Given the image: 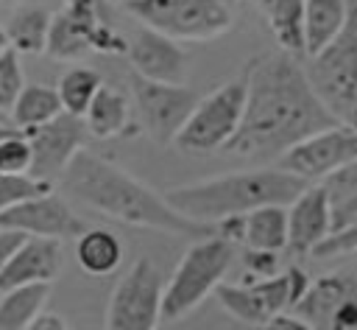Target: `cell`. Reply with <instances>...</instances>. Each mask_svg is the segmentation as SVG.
Masks as SVG:
<instances>
[{
    "mask_svg": "<svg viewBox=\"0 0 357 330\" xmlns=\"http://www.w3.org/2000/svg\"><path fill=\"white\" fill-rule=\"evenodd\" d=\"M243 73L245 106L240 126L223 151L254 162H276L310 134L337 126L310 89L296 56L282 50L262 53L251 59Z\"/></svg>",
    "mask_w": 357,
    "mask_h": 330,
    "instance_id": "obj_1",
    "label": "cell"
},
{
    "mask_svg": "<svg viewBox=\"0 0 357 330\" xmlns=\"http://www.w3.org/2000/svg\"><path fill=\"white\" fill-rule=\"evenodd\" d=\"M61 185L70 196H75L86 207L123 224L148 227L190 241H204L218 235L212 224H201L178 215L173 207H167L162 193L151 190L148 185L117 168L114 162L84 148L73 157V162L61 173Z\"/></svg>",
    "mask_w": 357,
    "mask_h": 330,
    "instance_id": "obj_2",
    "label": "cell"
},
{
    "mask_svg": "<svg viewBox=\"0 0 357 330\" xmlns=\"http://www.w3.org/2000/svg\"><path fill=\"white\" fill-rule=\"evenodd\" d=\"M304 187L307 182L273 165V168L234 171L215 179L170 187L162 193V199L178 215L215 227L223 218L245 215L259 207H287Z\"/></svg>",
    "mask_w": 357,
    "mask_h": 330,
    "instance_id": "obj_3",
    "label": "cell"
},
{
    "mask_svg": "<svg viewBox=\"0 0 357 330\" xmlns=\"http://www.w3.org/2000/svg\"><path fill=\"white\" fill-rule=\"evenodd\" d=\"M304 76L321 106L337 126L357 131V6L349 0V17L340 34L315 56H307Z\"/></svg>",
    "mask_w": 357,
    "mask_h": 330,
    "instance_id": "obj_4",
    "label": "cell"
},
{
    "mask_svg": "<svg viewBox=\"0 0 357 330\" xmlns=\"http://www.w3.org/2000/svg\"><path fill=\"white\" fill-rule=\"evenodd\" d=\"M234 249L237 246H231L220 235L195 241L162 288V319H181L195 310L209 294H215L229 266L234 263Z\"/></svg>",
    "mask_w": 357,
    "mask_h": 330,
    "instance_id": "obj_5",
    "label": "cell"
},
{
    "mask_svg": "<svg viewBox=\"0 0 357 330\" xmlns=\"http://www.w3.org/2000/svg\"><path fill=\"white\" fill-rule=\"evenodd\" d=\"M123 6L142 28L173 42H209L231 28L226 0H128Z\"/></svg>",
    "mask_w": 357,
    "mask_h": 330,
    "instance_id": "obj_6",
    "label": "cell"
},
{
    "mask_svg": "<svg viewBox=\"0 0 357 330\" xmlns=\"http://www.w3.org/2000/svg\"><path fill=\"white\" fill-rule=\"evenodd\" d=\"M307 285H310V277L304 274V268L290 266L268 280H251L245 285L220 282L215 288V296L226 313L259 330L271 319L293 310L296 302L304 296Z\"/></svg>",
    "mask_w": 357,
    "mask_h": 330,
    "instance_id": "obj_7",
    "label": "cell"
},
{
    "mask_svg": "<svg viewBox=\"0 0 357 330\" xmlns=\"http://www.w3.org/2000/svg\"><path fill=\"white\" fill-rule=\"evenodd\" d=\"M245 106V73L218 87L206 98H198L181 131L173 137V145L184 154H212L229 145L234 137Z\"/></svg>",
    "mask_w": 357,
    "mask_h": 330,
    "instance_id": "obj_8",
    "label": "cell"
},
{
    "mask_svg": "<svg viewBox=\"0 0 357 330\" xmlns=\"http://www.w3.org/2000/svg\"><path fill=\"white\" fill-rule=\"evenodd\" d=\"M128 39H123L112 22L106 3L75 0L50 17L45 50L56 59H78L89 50L98 53H126Z\"/></svg>",
    "mask_w": 357,
    "mask_h": 330,
    "instance_id": "obj_9",
    "label": "cell"
},
{
    "mask_svg": "<svg viewBox=\"0 0 357 330\" xmlns=\"http://www.w3.org/2000/svg\"><path fill=\"white\" fill-rule=\"evenodd\" d=\"M162 274L148 260L139 257L114 285L106 330H156L162 319Z\"/></svg>",
    "mask_w": 357,
    "mask_h": 330,
    "instance_id": "obj_10",
    "label": "cell"
},
{
    "mask_svg": "<svg viewBox=\"0 0 357 330\" xmlns=\"http://www.w3.org/2000/svg\"><path fill=\"white\" fill-rule=\"evenodd\" d=\"M290 313L312 330H357V268H337L310 280Z\"/></svg>",
    "mask_w": 357,
    "mask_h": 330,
    "instance_id": "obj_11",
    "label": "cell"
},
{
    "mask_svg": "<svg viewBox=\"0 0 357 330\" xmlns=\"http://www.w3.org/2000/svg\"><path fill=\"white\" fill-rule=\"evenodd\" d=\"M357 159V131L349 126H332L318 134H310L307 140L296 143L290 151H284L276 159V168L307 182L318 185L337 168Z\"/></svg>",
    "mask_w": 357,
    "mask_h": 330,
    "instance_id": "obj_12",
    "label": "cell"
},
{
    "mask_svg": "<svg viewBox=\"0 0 357 330\" xmlns=\"http://www.w3.org/2000/svg\"><path fill=\"white\" fill-rule=\"evenodd\" d=\"M131 95H134V106L139 112L142 129L156 143H173V137L181 131V126L187 123L190 112L198 103L195 89L184 84L145 81L134 73H131Z\"/></svg>",
    "mask_w": 357,
    "mask_h": 330,
    "instance_id": "obj_13",
    "label": "cell"
},
{
    "mask_svg": "<svg viewBox=\"0 0 357 330\" xmlns=\"http://www.w3.org/2000/svg\"><path fill=\"white\" fill-rule=\"evenodd\" d=\"M31 148V168L28 176L42 179V182H56V176H61L67 171V165L73 162V157L84 148L86 140V129L81 117L73 115H56L50 123L36 126L31 131H22Z\"/></svg>",
    "mask_w": 357,
    "mask_h": 330,
    "instance_id": "obj_14",
    "label": "cell"
},
{
    "mask_svg": "<svg viewBox=\"0 0 357 330\" xmlns=\"http://www.w3.org/2000/svg\"><path fill=\"white\" fill-rule=\"evenodd\" d=\"M0 229H14L25 238L70 241V238H78L86 229V224L75 215V210L61 196L45 193L0 213Z\"/></svg>",
    "mask_w": 357,
    "mask_h": 330,
    "instance_id": "obj_15",
    "label": "cell"
},
{
    "mask_svg": "<svg viewBox=\"0 0 357 330\" xmlns=\"http://www.w3.org/2000/svg\"><path fill=\"white\" fill-rule=\"evenodd\" d=\"M126 56L131 62L134 76L145 81H159V84H181L187 73V56L178 48V42L153 34L148 28H139L128 45Z\"/></svg>",
    "mask_w": 357,
    "mask_h": 330,
    "instance_id": "obj_16",
    "label": "cell"
},
{
    "mask_svg": "<svg viewBox=\"0 0 357 330\" xmlns=\"http://www.w3.org/2000/svg\"><path fill=\"white\" fill-rule=\"evenodd\" d=\"M61 241L47 238H25L22 246L11 254V260L0 271V294L22 288V285H50L61 271Z\"/></svg>",
    "mask_w": 357,
    "mask_h": 330,
    "instance_id": "obj_17",
    "label": "cell"
},
{
    "mask_svg": "<svg viewBox=\"0 0 357 330\" xmlns=\"http://www.w3.org/2000/svg\"><path fill=\"white\" fill-rule=\"evenodd\" d=\"M287 246L293 254H312V249L329 238L332 221L321 185H307L287 207Z\"/></svg>",
    "mask_w": 357,
    "mask_h": 330,
    "instance_id": "obj_18",
    "label": "cell"
},
{
    "mask_svg": "<svg viewBox=\"0 0 357 330\" xmlns=\"http://www.w3.org/2000/svg\"><path fill=\"white\" fill-rule=\"evenodd\" d=\"M349 0H304L301 3V53L315 56L346 25Z\"/></svg>",
    "mask_w": 357,
    "mask_h": 330,
    "instance_id": "obj_19",
    "label": "cell"
},
{
    "mask_svg": "<svg viewBox=\"0 0 357 330\" xmlns=\"http://www.w3.org/2000/svg\"><path fill=\"white\" fill-rule=\"evenodd\" d=\"M84 129L86 134L98 137V140H109V137H120L128 123H131V106L128 98L114 89V87H100L98 95L92 98L89 109L84 112Z\"/></svg>",
    "mask_w": 357,
    "mask_h": 330,
    "instance_id": "obj_20",
    "label": "cell"
},
{
    "mask_svg": "<svg viewBox=\"0 0 357 330\" xmlns=\"http://www.w3.org/2000/svg\"><path fill=\"white\" fill-rule=\"evenodd\" d=\"M75 260L86 274L106 277V274L117 271V266L123 263V243L109 229H100V227L89 229L86 227L75 238Z\"/></svg>",
    "mask_w": 357,
    "mask_h": 330,
    "instance_id": "obj_21",
    "label": "cell"
},
{
    "mask_svg": "<svg viewBox=\"0 0 357 330\" xmlns=\"http://www.w3.org/2000/svg\"><path fill=\"white\" fill-rule=\"evenodd\" d=\"M245 249L257 252H282L287 246V213L284 207H259L243 215V241Z\"/></svg>",
    "mask_w": 357,
    "mask_h": 330,
    "instance_id": "obj_22",
    "label": "cell"
},
{
    "mask_svg": "<svg viewBox=\"0 0 357 330\" xmlns=\"http://www.w3.org/2000/svg\"><path fill=\"white\" fill-rule=\"evenodd\" d=\"M56 115H61V103L53 87L47 84H25L20 98L14 101L8 112V123L17 131H31L36 126L50 123Z\"/></svg>",
    "mask_w": 357,
    "mask_h": 330,
    "instance_id": "obj_23",
    "label": "cell"
},
{
    "mask_svg": "<svg viewBox=\"0 0 357 330\" xmlns=\"http://www.w3.org/2000/svg\"><path fill=\"white\" fill-rule=\"evenodd\" d=\"M318 185H321V190L326 196L332 232H337L346 224H351L357 218V159L343 165V168H337L335 173H329Z\"/></svg>",
    "mask_w": 357,
    "mask_h": 330,
    "instance_id": "obj_24",
    "label": "cell"
},
{
    "mask_svg": "<svg viewBox=\"0 0 357 330\" xmlns=\"http://www.w3.org/2000/svg\"><path fill=\"white\" fill-rule=\"evenodd\" d=\"M50 11L42 6H25L17 8L8 17V25L3 28L8 36V48L14 53H45L47 31H50Z\"/></svg>",
    "mask_w": 357,
    "mask_h": 330,
    "instance_id": "obj_25",
    "label": "cell"
},
{
    "mask_svg": "<svg viewBox=\"0 0 357 330\" xmlns=\"http://www.w3.org/2000/svg\"><path fill=\"white\" fill-rule=\"evenodd\" d=\"M50 296V285H22L0 294V330H28L39 313H45V302Z\"/></svg>",
    "mask_w": 357,
    "mask_h": 330,
    "instance_id": "obj_26",
    "label": "cell"
},
{
    "mask_svg": "<svg viewBox=\"0 0 357 330\" xmlns=\"http://www.w3.org/2000/svg\"><path fill=\"white\" fill-rule=\"evenodd\" d=\"M301 3L304 0H254L287 56L301 53Z\"/></svg>",
    "mask_w": 357,
    "mask_h": 330,
    "instance_id": "obj_27",
    "label": "cell"
},
{
    "mask_svg": "<svg viewBox=\"0 0 357 330\" xmlns=\"http://www.w3.org/2000/svg\"><path fill=\"white\" fill-rule=\"evenodd\" d=\"M100 87H103V81H100V73L98 70L84 67V64H75V67H70L59 78V84L53 89L59 95V103H61V112L64 115L84 117V112L89 109V103H92V98L98 95Z\"/></svg>",
    "mask_w": 357,
    "mask_h": 330,
    "instance_id": "obj_28",
    "label": "cell"
},
{
    "mask_svg": "<svg viewBox=\"0 0 357 330\" xmlns=\"http://www.w3.org/2000/svg\"><path fill=\"white\" fill-rule=\"evenodd\" d=\"M53 193L50 182L33 179L28 173H0V213H6L14 204H22L28 199Z\"/></svg>",
    "mask_w": 357,
    "mask_h": 330,
    "instance_id": "obj_29",
    "label": "cell"
},
{
    "mask_svg": "<svg viewBox=\"0 0 357 330\" xmlns=\"http://www.w3.org/2000/svg\"><path fill=\"white\" fill-rule=\"evenodd\" d=\"M25 87V78H22V64H20V53H14L11 48L0 56V112L8 117L14 101L20 98Z\"/></svg>",
    "mask_w": 357,
    "mask_h": 330,
    "instance_id": "obj_30",
    "label": "cell"
},
{
    "mask_svg": "<svg viewBox=\"0 0 357 330\" xmlns=\"http://www.w3.org/2000/svg\"><path fill=\"white\" fill-rule=\"evenodd\" d=\"M31 168V148L22 131L8 134L0 140V173H28Z\"/></svg>",
    "mask_w": 357,
    "mask_h": 330,
    "instance_id": "obj_31",
    "label": "cell"
},
{
    "mask_svg": "<svg viewBox=\"0 0 357 330\" xmlns=\"http://www.w3.org/2000/svg\"><path fill=\"white\" fill-rule=\"evenodd\" d=\"M354 252H357V218L346 224L343 229L332 232L326 241H321L312 249L315 257H340V254H354Z\"/></svg>",
    "mask_w": 357,
    "mask_h": 330,
    "instance_id": "obj_32",
    "label": "cell"
},
{
    "mask_svg": "<svg viewBox=\"0 0 357 330\" xmlns=\"http://www.w3.org/2000/svg\"><path fill=\"white\" fill-rule=\"evenodd\" d=\"M243 263L245 271L257 280H268L273 274H279V254L276 252H257V249H245L243 252Z\"/></svg>",
    "mask_w": 357,
    "mask_h": 330,
    "instance_id": "obj_33",
    "label": "cell"
},
{
    "mask_svg": "<svg viewBox=\"0 0 357 330\" xmlns=\"http://www.w3.org/2000/svg\"><path fill=\"white\" fill-rule=\"evenodd\" d=\"M22 241H25V235H20L14 229H0V271L11 260V254L22 246Z\"/></svg>",
    "mask_w": 357,
    "mask_h": 330,
    "instance_id": "obj_34",
    "label": "cell"
},
{
    "mask_svg": "<svg viewBox=\"0 0 357 330\" xmlns=\"http://www.w3.org/2000/svg\"><path fill=\"white\" fill-rule=\"evenodd\" d=\"M259 330H312V327L307 322H301L298 316H293V313H282V316L271 319L268 324H262Z\"/></svg>",
    "mask_w": 357,
    "mask_h": 330,
    "instance_id": "obj_35",
    "label": "cell"
},
{
    "mask_svg": "<svg viewBox=\"0 0 357 330\" xmlns=\"http://www.w3.org/2000/svg\"><path fill=\"white\" fill-rule=\"evenodd\" d=\"M28 330H70L59 313H39Z\"/></svg>",
    "mask_w": 357,
    "mask_h": 330,
    "instance_id": "obj_36",
    "label": "cell"
},
{
    "mask_svg": "<svg viewBox=\"0 0 357 330\" xmlns=\"http://www.w3.org/2000/svg\"><path fill=\"white\" fill-rule=\"evenodd\" d=\"M14 131H17V129H14L11 123H0V140H6V137L14 134Z\"/></svg>",
    "mask_w": 357,
    "mask_h": 330,
    "instance_id": "obj_37",
    "label": "cell"
},
{
    "mask_svg": "<svg viewBox=\"0 0 357 330\" xmlns=\"http://www.w3.org/2000/svg\"><path fill=\"white\" fill-rule=\"evenodd\" d=\"M6 50H8V36H6V31L0 28V56H3Z\"/></svg>",
    "mask_w": 357,
    "mask_h": 330,
    "instance_id": "obj_38",
    "label": "cell"
},
{
    "mask_svg": "<svg viewBox=\"0 0 357 330\" xmlns=\"http://www.w3.org/2000/svg\"><path fill=\"white\" fill-rule=\"evenodd\" d=\"M0 123H8V117H6V115H3V112H0Z\"/></svg>",
    "mask_w": 357,
    "mask_h": 330,
    "instance_id": "obj_39",
    "label": "cell"
},
{
    "mask_svg": "<svg viewBox=\"0 0 357 330\" xmlns=\"http://www.w3.org/2000/svg\"><path fill=\"white\" fill-rule=\"evenodd\" d=\"M67 3H75V0H64V6H67ZM98 3H109V0H98Z\"/></svg>",
    "mask_w": 357,
    "mask_h": 330,
    "instance_id": "obj_40",
    "label": "cell"
},
{
    "mask_svg": "<svg viewBox=\"0 0 357 330\" xmlns=\"http://www.w3.org/2000/svg\"><path fill=\"white\" fill-rule=\"evenodd\" d=\"M117 3H128V0H117Z\"/></svg>",
    "mask_w": 357,
    "mask_h": 330,
    "instance_id": "obj_41",
    "label": "cell"
},
{
    "mask_svg": "<svg viewBox=\"0 0 357 330\" xmlns=\"http://www.w3.org/2000/svg\"><path fill=\"white\" fill-rule=\"evenodd\" d=\"M351 3H354V6H357V0H351Z\"/></svg>",
    "mask_w": 357,
    "mask_h": 330,
    "instance_id": "obj_42",
    "label": "cell"
},
{
    "mask_svg": "<svg viewBox=\"0 0 357 330\" xmlns=\"http://www.w3.org/2000/svg\"><path fill=\"white\" fill-rule=\"evenodd\" d=\"M156 330H162V327H156Z\"/></svg>",
    "mask_w": 357,
    "mask_h": 330,
    "instance_id": "obj_43",
    "label": "cell"
}]
</instances>
